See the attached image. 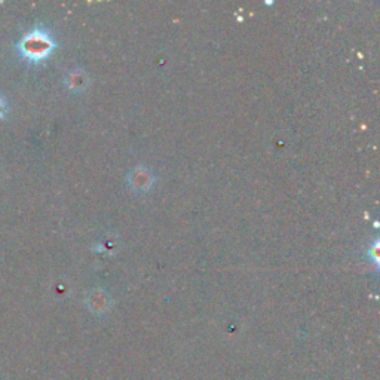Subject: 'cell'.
Masks as SVG:
<instances>
[{"label":"cell","mask_w":380,"mask_h":380,"mask_svg":"<svg viewBox=\"0 0 380 380\" xmlns=\"http://www.w3.org/2000/svg\"><path fill=\"white\" fill-rule=\"evenodd\" d=\"M55 49V40L44 27H36L25 33L17 44V51L21 59L32 64H39L47 60Z\"/></svg>","instance_id":"6da1fadb"},{"label":"cell","mask_w":380,"mask_h":380,"mask_svg":"<svg viewBox=\"0 0 380 380\" xmlns=\"http://www.w3.org/2000/svg\"><path fill=\"white\" fill-rule=\"evenodd\" d=\"M6 100L5 98L0 95V119H2L5 115H6Z\"/></svg>","instance_id":"7a4b0ae2"}]
</instances>
